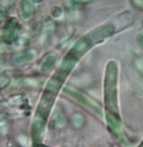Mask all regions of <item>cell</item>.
Segmentation results:
<instances>
[{
    "instance_id": "obj_4",
    "label": "cell",
    "mask_w": 143,
    "mask_h": 147,
    "mask_svg": "<svg viewBox=\"0 0 143 147\" xmlns=\"http://www.w3.org/2000/svg\"><path fill=\"white\" fill-rule=\"evenodd\" d=\"M65 91H66L67 93L70 94L72 97H74V98H77L80 103H82L83 105H85V106H87L88 108H90L91 110L96 111L98 114H100L101 110L100 108H99V106H98L97 104L94 103L93 100H91L88 96H86V95H84L83 93H81V92H79L77 90H74V89H72V88H66L65 89Z\"/></svg>"
},
{
    "instance_id": "obj_8",
    "label": "cell",
    "mask_w": 143,
    "mask_h": 147,
    "mask_svg": "<svg viewBox=\"0 0 143 147\" xmlns=\"http://www.w3.org/2000/svg\"><path fill=\"white\" fill-rule=\"evenodd\" d=\"M137 41H138V44L143 48V34H139L138 37H137Z\"/></svg>"
},
{
    "instance_id": "obj_1",
    "label": "cell",
    "mask_w": 143,
    "mask_h": 147,
    "mask_svg": "<svg viewBox=\"0 0 143 147\" xmlns=\"http://www.w3.org/2000/svg\"><path fill=\"white\" fill-rule=\"evenodd\" d=\"M104 104L107 127L118 140H123L124 136L118 106V65L113 60L107 64L105 70Z\"/></svg>"
},
{
    "instance_id": "obj_5",
    "label": "cell",
    "mask_w": 143,
    "mask_h": 147,
    "mask_svg": "<svg viewBox=\"0 0 143 147\" xmlns=\"http://www.w3.org/2000/svg\"><path fill=\"white\" fill-rule=\"evenodd\" d=\"M56 63V56L53 55V54H49L48 56L45 57V59L43 60V63L40 64V72H43V73H46L48 72L49 70H51L53 66L55 65Z\"/></svg>"
},
{
    "instance_id": "obj_2",
    "label": "cell",
    "mask_w": 143,
    "mask_h": 147,
    "mask_svg": "<svg viewBox=\"0 0 143 147\" xmlns=\"http://www.w3.org/2000/svg\"><path fill=\"white\" fill-rule=\"evenodd\" d=\"M65 80H66L65 77L55 72L50 80L47 83L32 123V140L35 146L40 144L43 141L47 121L55 102L57 93L60 92L63 84L65 83Z\"/></svg>"
},
{
    "instance_id": "obj_3",
    "label": "cell",
    "mask_w": 143,
    "mask_h": 147,
    "mask_svg": "<svg viewBox=\"0 0 143 147\" xmlns=\"http://www.w3.org/2000/svg\"><path fill=\"white\" fill-rule=\"evenodd\" d=\"M20 26L16 18H10L7 21L2 30V40L7 45H12L16 42L19 37Z\"/></svg>"
},
{
    "instance_id": "obj_6",
    "label": "cell",
    "mask_w": 143,
    "mask_h": 147,
    "mask_svg": "<svg viewBox=\"0 0 143 147\" xmlns=\"http://www.w3.org/2000/svg\"><path fill=\"white\" fill-rule=\"evenodd\" d=\"M35 57V52L32 50H27L22 52V53H19L15 57V63L16 64H23V63H29Z\"/></svg>"
},
{
    "instance_id": "obj_7",
    "label": "cell",
    "mask_w": 143,
    "mask_h": 147,
    "mask_svg": "<svg viewBox=\"0 0 143 147\" xmlns=\"http://www.w3.org/2000/svg\"><path fill=\"white\" fill-rule=\"evenodd\" d=\"M21 9H22V15L24 18H29L32 16L34 12V5L31 1H24L21 4Z\"/></svg>"
}]
</instances>
